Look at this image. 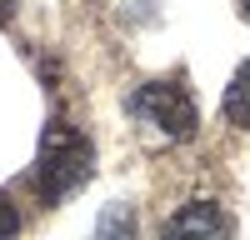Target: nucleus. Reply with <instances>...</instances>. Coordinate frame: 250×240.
Masks as SVG:
<instances>
[{
  "label": "nucleus",
  "instance_id": "obj_6",
  "mask_svg": "<svg viewBox=\"0 0 250 240\" xmlns=\"http://www.w3.org/2000/svg\"><path fill=\"white\" fill-rule=\"evenodd\" d=\"M20 235V210H15V200L0 190V240H15Z\"/></svg>",
  "mask_w": 250,
  "mask_h": 240
},
{
  "label": "nucleus",
  "instance_id": "obj_5",
  "mask_svg": "<svg viewBox=\"0 0 250 240\" xmlns=\"http://www.w3.org/2000/svg\"><path fill=\"white\" fill-rule=\"evenodd\" d=\"M225 120H230L235 130H250V60L230 75V85H225V100H220Z\"/></svg>",
  "mask_w": 250,
  "mask_h": 240
},
{
  "label": "nucleus",
  "instance_id": "obj_2",
  "mask_svg": "<svg viewBox=\"0 0 250 240\" xmlns=\"http://www.w3.org/2000/svg\"><path fill=\"white\" fill-rule=\"evenodd\" d=\"M130 115L140 125H150L165 140H190L200 125V110H195V95L180 85V80H145L130 95Z\"/></svg>",
  "mask_w": 250,
  "mask_h": 240
},
{
  "label": "nucleus",
  "instance_id": "obj_7",
  "mask_svg": "<svg viewBox=\"0 0 250 240\" xmlns=\"http://www.w3.org/2000/svg\"><path fill=\"white\" fill-rule=\"evenodd\" d=\"M15 5H20V0H0V20H10V15H15Z\"/></svg>",
  "mask_w": 250,
  "mask_h": 240
},
{
  "label": "nucleus",
  "instance_id": "obj_1",
  "mask_svg": "<svg viewBox=\"0 0 250 240\" xmlns=\"http://www.w3.org/2000/svg\"><path fill=\"white\" fill-rule=\"evenodd\" d=\"M90 170H95V145L75 125L50 120V130L40 135V155H35V190H40V200L55 205V200L75 195L90 180Z\"/></svg>",
  "mask_w": 250,
  "mask_h": 240
},
{
  "label": "nucleus",
  "instance_id": "obj_8",
  "mask_svg": "<svg viewBox=\"0 0 250 240\" xmlns=\"http://www.w3.org/2000/svg\"><path fill=\"white\" fill-rule=\"evenodd\" d=\"M240 15H245V20H250V0H240Z\"/></svg>",
  "mask_w": 250,
  "mask_h": 240
},
{
  "label": "nucleus",
  "instance_id": "obj_3",
  "mask_svg": "<svg viewBox=\"0 0 250 240\" xmlns=\"http://www.w3.org/2000/svg\"><path fill=\"white\" fill-rule=\"evenodd\" d=\"M160 240H235V220L220 200H190L160 225Z\"/></svg>",
  "mask_w": 250,
  "mask_h": 240
},
{
  "label": "nucleus",
  "instance_id": "obj_4",
  "mask_svg": "<svg viewBox=\"0 0 250 240\" xmlns=\"http://www.w3.org/2000/svg\"><path fill=\"white\" fill-rule=\"evenodd\" d=\"M90 240H140L135 210L125 205V200H115V205H105V210H100V220H95V230H90Z\"/></svg>",
  "mask_w": 250,
  "mask_h": 240
}]
</instances>
